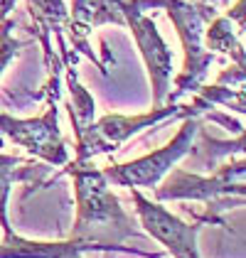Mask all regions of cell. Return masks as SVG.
<instances>
[{"label":"cell","mask_w":246,"mask_h":258,"mask_svg":"<svg viewBox=\"0 0 246 258\" xmlns=\"http://www.w3.org/2000/svg\"><path fill=\"white\" fill-rule=\"evenodd\" d=\"M131 197L136 202V212L141 217L145 231L155 241H160L172 253V258H200V248H197L200 226L197 224H184L177 217H172L158 202L145 199L138 187H131Z\"/></svg>","instance_id":"ba28073f"},{"label":"cell","mask_w":246,"mask_h":258,"mask_svg":"<svg viewBox=\"0 0 246 258\" xmlns=\"http://www.w3.org/2000/svg\"><path fill=\"white\" fill-rule=\"evenodd\" d=\"M175 116H200L195 111V106H177V103H170V106H155L150 113L143 116H103L99 123H89L82 133L77 136V160H89L99 153H113L118 150V145L126 143L133 133H138L141 128L148 125H155L165 118H175Z\"/></svg>","instance_id":"277c9868"},{"label":"cell","mask_w":246,"mask_h":258,"mask_svg":"<svg viewBox=\"0 0 246 258\" xmlns=\"http://www.w3.org/2000/svg\"><path fill=\"white\" fill-rule=\"evenodd\" d=\"M13 5H15V0H0V20L8 18V13L13 10Z\"/></svg>","instance_id":"4fadbf2b"},{"label":"cell","mask_w":246,"mask_h":258,"mask_svg":"<svg viewBox=\"0 0 246 258\" xmlns=\"http://www.w3.org/2000/svg\"><path fill=\"white\" fill-rule=\"evenodd\" d=\"M231 18H212L209 30H207V49H217L229 54L236 67H244V47H241V35L231 32Z\"/></svg>","instance_id":"8fae6325"},{"label":"cell","mask_w":246,"mask_h":258,"mask_svg":"<svg viewBox=\"0 0 246 258\" xmlns=\"http://www.w3.org/2000/svg\"><path fill=\"white\" fill-rule=\"evenodd\" d=\"M0 131L18 145L27 148L32 155L47 160L49 165H67V148L57 125V99H49L47 111L40 118H13L0 113Z\"/></svg>","instance_id":"52a82bcc"},{"label":"cell","mask_w":246,"mask_h":258,"mask_svg":"<svg viewBox=\"0 0 246 258\" xmlns=\"http://www.w3.org/2000/svg\"><path fill=\"white\" fill-rule=\"evenodd\" d=\"M231 195L244 197V160L226 162L209 177H200L182 167L172 170V175L165 177L163 187L155 189L158 202H163V199H200V202H207V207L214 202L217 209H229L224 207L222 197H231Z\"/></svg>","instance_id":"8992f818"},{"label":"cell","mask_w":246,"mask_h":258,"mask_svg":"<svg viewBox=\"0 0 246 258\" xmlns=\"http://www.w3.org/2000/svg\"><path fill=\"white\" fill-rule=\"evenodd\" d=\"M47 172H49L47 165L0 153V226H3L5 238L15 234L10 221H8V195H10L13 182H37V184H42Z\"/></svg>","instance_id":"30bf717a"},{"label":"cell","mask_w":246,"mask_h":258,"mask_svg":"<svg viewBox=\"0 0 246 258\" xmlns=\"http://www.w3.org/2000/svg\"><path fill=\"white\" fill-rule=\"evenodd\" d=\"M0 148H3V138H0Z\"/></svg>","instance_id":"9a60e30c"},{"label":"cell","mask_w":246,"mask_h":258,"mask_svg":"<svg viewBox=\"0 0 246 258\" xmlns=\"http://www.w3.org/2000/svg\"><path fill=\"white\" fill-rule=\"evenodd\" d=\"M13 27H15L13 20H0V74L5 72V67L10 64V59L25 47L22 40L13 37Z\"/></svg>","instance_id":"7c38bea8"},{"label":"cell","mask_w":246,"mask_h":258,"mask_svg":"<svg viewBox=\"0 0 246 258\" xmlns=\"http://www.w3.org/2000/svg\"><path fill=\"white\" fill-rule=\"evenodd\" d=\"M123 20L131 27L136 44L143 54L148 74L153 81V101L155 106H163V99L170 89V74H172V52L163 42L155 20L145 15L148 8H163V0H118Z\"/></svg>","instance_id":"3957f363"},{"label":"cell","mask_w":246,"mask_h":258,"mask_svg":"<svg viewBox=\"0 0 246 258\" xmlns=\"http://www.w3.org/2000/svg\"><path fill=\"white\" fill-rule=\"evenodd\" d=\"M74 15H72V42L74 47H79L86 57L94 59V52L89 49L86 44V35L99 27L101 22H118V25H126L123 20V13L118 8V0H74L72 5Z\"/></svg>","instance_id":"9c48e42d"},{"label":"cell","mask_w":246,"mask_h":258,"mask_svg":"<svg viewBox=\"0 0 246 258\" xmlns=\"http://www.w3.org/2000/svg\"><path fill=\"white\" fill-rule=\"evenodd\" d=\"M200 128L202 125H200L197 116H187L182 128L177 131V136L167 145H163L160 150H155L145 158L133 160V162L103 167V177L113 184H121V187H155L167 175V170L172 165H177L192 150V143H195V136L200 133Z\"/></svg>","instance_id":"5b68a950"},{"label":"cell","mask_w":246,"mask_h":258,"mask_svg":"<svg viewBox=\"0 0 246 258\" xmlns=\"http://www.w3.org/2000/svg\"><path fill=\"white\" fill-rule=\"evenodd\" d=\"M192 3H207V5H217V3H226V0H192Z\"/></svg>","instance_id":"5bb4252c"},{"label":"cell","mask_w":246,"mask_h":258,"mask_svg":"<svg viewBox=\"0 0 246 258\" xmlns=\"http://www.w3.org/2000/svg\"><path fill=\"white\" fill-rule=\"evenodd\" d=\"M64 172L74 177L77 195V219L69 238L94 243L99 251H126L141 258H158V253L121 246V241L138 236V231L133 226V219L123 212L121 202L108 189V179L99 167L89 165V160H74Z\"/></svg>","instance_id":"6da1fadb"},{"label":"cell","mask_w":246,"mask_h":258,"mask_svg":"<svg viewBox=\"0 0 246 258\" xmlns=\"http://www.w3.org/2000/svg\"><path fill=\"white\" fill-rule=\"evenodd\" d=\"M163 8L167 10L170 20L175 22L184 47V69L175 79V94H172L175 101L184 91H197L207 77V69L214 57L202 47V35L205 25L217 15V10L214 5L207 3H184V0H163Z\"/></svg>","instance_id":"7a4b0ae2"}]
</instances>
